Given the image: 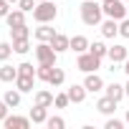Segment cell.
<instances>
[{"label":"cell","instance_id":"cell-1","mask_svg":"<svg viewBox=\"0 0 129 129\" xmlns=\"http://www.w3.org/2000/svg\"><path fill=\"white\" fill-rule=\"evenodd\" d=\"M101 15H104V8L99 3H94V0H84L81 3V20L84 25H99L101 23Z\"/></svg>","mask_w":129,"mask_h":129},{"label":"cell","instance_id":"cell-2","mask_svg":"<svg viewBox=\"0 0 129 129\" xmlns=\"http://www.w3.org/2000/svg\"><path fill=\"white\" fill-rule=\"evenodd\" d=\"M36 58H38V66H56V58H58V51L46 43V41H38L36 46Z\"/></svg>","mask_w":129,"mask_h":129},{"label":"cell","instance_id":"cell-3","mask_svg":"<svg viewBox=\"0 0 129 129\" xmlns=\"http://www.w3.org/2000/svg\"><path fill=\"white\" fill-rule=\"evenodd\" d=\"M56 15H58V8L51 0H41L33 8V20H38V23H51V20H56Z\"/></svg>","mask_w":129,"mask_h":129},{"label":"cell","instance_id":"cell-4","mask_svg":"<svg viewBox=\"0 0 129 129\" xmlns=\"http://www.w3.org/2000/svg\"><path fill=\"white\" fill-rule=\"evenodd\" d=\"M76 66H79V71H84V74H91V71H96V69L101 66V58H99V56H94L91 51H84V53H79Z\"/></svg>","mask_w":129,"mask_h":129},{"label":"cell","instance_id":"cell-5","mask_svg":"<svg viewBox=\"0 0 129 129\" xmlns=\"http://www.w3.org/2000/svg\"><path fill=\"white\" fill-rule=\"evenodd\" d=\"M101 8H104L106 18H114V20H124L126 18V5L121 0H106V3H101Z\"/></svg>","mask_w":129,"mask_h":129},{"label":"cell","instance_id":"cell-6","mask_svg":"<svg viewBox=\"0 0 129 129\" xmlns=\"http://www.w3.org/2000/svg\"><path fill=\"white\" fill-rule=\"evenodd\" d=\"M3 124H5V129H28L30 126V116H5L3 119Z\"/></svg>","mask_w":129,"mask_h":129},{"label":"cell","instance_id":"cell-7","mask_svg":"<svg viewBox=\"0 0 129 129\" xmlns=\"http://www.w3.org/2000/svg\"><path fill=\"white\" fill-rule=\"evenodd\" d=\"M84 86H86V91L96 94V91H101V89H104V81H101V76H99L96 71H91V74H86V79H84Z\"/></svg>","mask_w":129,"mask_h":129},{"label":"cell","instance_id":"cell-8","mask_svg":"<svg viewBox=\"0 0 129 129\" xmlns=\"http://www.w3.org/2000/svg\"><path fill=\"white\" fill-rule=\"evenodd\" d=\"M106 56H109L111 63H124V61L129 58V51H126V46H111Z\"/></svg>","mask_w":129,"mask_h":129},{"label":"cell","instance_id":"cell-9","mask_svg":"<svg viewBox=\"0 0 129 129\" xmlns=\"http://www.w3.org/2000/svg\"><path fill=\"white\" fill-rule=\"evenodd\" d=\"M66 94H69V99H71L74 104H81V101L86 99V94H89V91H86V86H84V84H74V86H69V91H66Z\"/></svg>","mask_w":129,"mask_h":129},{"label":"cell","instance_id":"cell-10","mask_svg":"<svg viewBox=\"0 0 129 129\" xmlns=\"http://www.w3.org/2000/svg\"><path fill=\"white\" fill-rule=\"evenodd\" d=\"M5 23H8V28H15V25H23L25 23V10H10L8 15H5Z\"/></svg>","mask_w":129,"mask_h":129},{"label":"cell","instance_id":"cell-11","mask_svg":"<svg viewBox=\"0 0 129 129\" xmlns=\"http://www.w3.org/2000/svg\"><path fill=\"white\" fill-rule=\"evenodd\" d=\"M104 91H106V96H109V99H114L116 104H119V101H121V99L126 96V91H124V86H121V84H116V81H114V84H109V86H106Z\"/></svg>","mask_w":129,"mask_h":129},{"label":"cell","instance_id":"cell-12","mask_svg":"<svg viewBox=\"0 0 129 129\" xmlns=\"http://www.w3.org/2000/svg\"><path fill=\"white\" fill-rule=\"evenodd\" d=\"M51 46H53L58 53H63V51H69V48H71V38H69V36H63V33H56L53 41H51Z\"/></svg>","mask_w":129,"mask_h":129},{"label":"cell","instance_id":"cell-13","mask_svg":"<svg viewBox=\"0 0 129 129\" xmlns=\"http://www.w3.org/2000/svg\"><path fill=\"white\" fill-rule=\"evenodd\" d=\"M53 36H56V30H53L48 23H41V28H36V41H46V43H51Z\"/></svg>","mask_w":129,"mask_h":129},{"label":"cell","instance_id":"cell-14","mask_svg":"<svg viewBox=\"0 0 129 129\" xmlns=\"http://www.w3.org/2000/svg\"><path fill=\"white\" fill-rule=\"evenodd\" d=\"M33 79H36V76H20V74H18V79H15L13 84H15V89H18L20 94H28V91H33Z\"/></svg>","mask_w":129,"mask_h":129},{"label":"cell","instance_id":"cell-15","mask_svg":"<svg viewBox=\"0 0 129 129\" xmlns=\"http://www.w3.org/2000/svg\"><path fill=\"white\" fill-rule=\"evenodd\" d=\"M96 109H99L101 114H106V116H109V114H114V111H116V101H114V99H109V96H101V99L96 101Z\"/></svg>","mask_w":129,"mask_h":129},{"label":"cell","instance_id":"cell-16","mask_svg":"<svg viewBox=\"0 0 129 129\" xmlns=\"http://www.w3.org/2000/svg\"><path fill=\"white\" fill-rule=\"evenodd\" d=\"M101 36H104V38H114V36H119V25H116L114 18H109V20L101 23Z\"/></svg>","mask_w":129,"mask_h":129},{"label":"cell","instance_id":"cell-17","mask_svg":"<svg viewBox=\"0 0 129 129\" xmlns=\"http://www.w3.org/2000/svg\"><path fill=\"white\" fill-rule=\"evenodd\" d=\"M53 99H56V96H53L51 91H46V89L36 91V104H38V106H46V109H51V106H53Z\"/></svg>","mask_w":129,"mask_h":129},{"label":"cell","instance_id":"cell-18","mask_svg":"<svg viewBox=\"0 0 129 129\" xmlns=\"http://www.w3.org/2000/svg\"><path fill=\"white\" fill-rule=\"evenodd\" d=\"M46 119H48V109L36 104V106L30 109V121H33V124H46Z\"/></svg>","mask_w":129,"mask_h":129},{"label":"cell","instance_id":"cell-19","mask_svg":"<svg viewBox=\"0 0 129 129\" xmlns=\"http://www.w3.org/2000/svg\"><path fill=\"white\" fill-rule=\"evenodd\" d=\"M89 38L86 36H74L71 38V48H74V53H84V51H89Z\"/></svg>","mask_w":129,"mask_h":129},{"label":"cell","instance_id":"cell-20","mask_svg":"<svg viewBox=\"0 0 129 129\" xmlns=\"http://www.w3.org/2000/svg\"><path fill=\"white\" fill-rule=\"evenodd\" d=\"M18 79V66H8V63H5V66H0V81H15Z\"/></svg>","mask_w":129,"mask_h":129},{"label":"cell","instance_id":"cell-21","mask_svg":"<svg viewBox=\"0 0 129 129\" xmlns=\"http://www.w3.org/2000/svg\"><path fill=\"white\" fill-rule=\"evenodd\" d=\"M63 81H66V74H63V69L53 66V71H51V79H48V84H51V86H61Z\"/></svg>","mask_w":129,"mask_h":129},{"label":"cell","instance_id":"cell-22","mask_svg":"<svg viewBox=\"0 0 129 129\" xmlns=\"http://www.w3.org/2000/svg\"><path fill=\"white\" fill-rule=\"evenodd\" d=\"M3 101H5L10 109H13V106H18V104H20V91H18V89H10V91H5Z\"/></svg>","mask_w":129,"mask_h":129},{"label":"cell","instance_id":"cell-23","mask_svg":"<svg viewBox=\"0 0 129 129\" xmlns=\"http://www.w3.org/2000/svg\"><path fill=\"white\" fill-rule=\"evenodd\" d=\"M30 36V28L23 23V25H15V28H10V38L13 41H18V38H28Z\"/></svg>","mask_w":129,"mask_h":129},{"label":"cell","instance_id":"cell-24","mask_svg":"<svg viewBox=\"0 0 129 129\" xmlns=\"http://www.w3.org/2000/svg\"><path fill=\"white\" fill-rule=\"evenodd\" d=\"M89 51H91V53H94V56H99V58H104V56H106V53H109V48H106V46H104V43H101V41H94V43H91V46H89Z\"/></svg>","mask_w":129,"mask_h":129},{"label":"cell","instance_id":"cell-25","mask_svg":"<svg viewBox=\"0 0 129 129\" xmlns=\"http://www.w3.org/2000/svg\"><path fill=\"white\" fill-rule=\"evenodd\" d=\"M13 51H15V53H28V51H30L28 38H18V41H13Z\"/></svg>","mask_w":129,"mask_h":129},{"label":"cell","instance_id":"cell-26","mask_svg":"<svg viewBox=\"0 0 129 129\" xmlns=\"http://www.w3.org/2000/svg\"><path fill=\"white\" fill-rule=\"evenodd\" d=\"M10 53H13V43L0 41V61H8V58H10Z\"/></svg>","mask_w":129,"mask_h":129},{"label":"cell","instance_id":"cell-27","mask_svg":"<svg viewBox=\"0 0 129 129\" xmlns=\"http://www.w3.org/2000/svg\"><path fill=\"white\" fill-rule=\"evenodd\" d=\"M69 104H71L69 94H56V99H53V106H56V109H66Z\"/></svg>","mask_w":129,"mask_h":129},{"label":"cell","instance_id":"cell-28","mask_svg":"<svg viewBox=\"0 0 129 129\" xmlns=\"http://www.w3.org/2000/svg\"><path fill=\"white\" fill-rule=\"evenodd\" d=\"M36 71L38 69H33V63H28V61H23L20 66H18V74L20 76H36Z\"/></svg>","mask_w":129,"mask_h":129},{"label":"cell","instance_id":"cell-29","mask_svg":"<svg viewBox=\"0 0 129 129\" xmlns=\"http://www.w3.org/2000/svg\"><path fill=\"white\" fill-rule=\"evenodd\" d=\"M46 126H48V129H63L66 121H63L61 116H48V119H46Z\"/></svg>","mask_w":129,"mask_h":129},{"label":"cell","instance_id":"cell-30","mask_svg":"<svg viewBox=\"0 0 129 129\" xmlns=\"http://www.w3.org/2000/svg\"><path fill=\"white\" fill-rule=\"evenodd\" d=\"M51 71H53V66H38V71H36V79H41V81H46V84H48V79H51Z\"/></svg>","mask_w":129,"mask_h":129},{"label":"cell","instance_id":"cell-31","mask_svg":"<svg viewBox=\"0 0 129 129\" xmlns=\"http://www.w3.org/2000/svg\"><path fill=\"white\" fill-rule=\"evenodd\" d=\"M38 3L36 0H18V8L20 10H25V13H33V8H36Z\"/></svg>","mask_w":129,"mask_h":129},{"label":"cell","instance_id":"cell-32","mask_svg":"<svg viewBox=\"0 0 129 129\" xmlns=\"http://www.w3.org/2000/svg\"><path fill=\"white\" fill-rule=\"evenodd\" d=\"M119 36H124V38H129V18H124V20L119 23Z\"/></svg>","mask_w":129,"mask_h":129},{"label":"cell","instance_id":"cell-33","mask_svg":"<svg viewBox=\"0 0 129 129\" xmlns=\"http://www.w3.org/2000/svg\"><path fill=\"white\" fill-rule=\"evenodd\" d=\"M10 13V3H8V0H0V18H5Z\"/></svg>","mask_w":129,"mask_h":129},{"label":"cell","instance_id":"cell-34","mask_svg":"<svg viewBox=\"0 0 129 129\" xmlns=\"http://www.w3.org/2000/svg\"><path fill=\"white\" fill-rule=\"evenodd\" d=\"M124 126V121H119V119H109L106 121V129H121Z\"/></svg>","mask_w":129,"mask_h":129},{"label":"cell","instance_id":"cell-35","mask_svg":"<svg viewBox=\"0 0 129 129\" xmlns=\"http://www.w3.org/2000/svg\"><path fill=\"white\" fill-rule=\"evenodd\" d=\"M8 109H10V106H8L5 101H0V121H3V119L8 116Z\"/></svg>","mask_w":129,"mask_h":129},{"label":"cell","instance_id":"cell-36","mask_svg":"<svg viewBox=\"0 0 129 129\" xmlns=\"http://www.w3.org/2000/svg\"><path fill=\"white\" fill-rule=\"evenodd\" d=\"M124 71H126V76H129V58L124 61Z\"/></svg>","mask_w":129,"mask_h":129},{"label":"cell","instance_id":"cell-37","mask_svg":"<svg viewBox=\"0 0 129 129\" xmlns=\"http://www.w3.org/2000/svg\"><path fill=\"white\" fill-rule=\"evenodd\" d=\"M124 91H126V96H129V81H126V86H124Z\"/></svg>","mask_w":129,"mask_h":129},{"label":"cell","instance_id":"cell-38","mask_svg":"<svg viewBox=\"0 0 129 129\" xmlns=\"http://www.w3.org/2000/svg\"><path fill=\"white\" fill-rule=\"evenodd\" d=\"M124 119H126V124H129V109H126V116H124Z\"/></svg>","mask_w":129,"mask_h":129},{"label":"cell","instance_id":"cell-39","mask_svg":"<svg viewBox=\"0 0 129 129\" xmlns=\"http://www.w3.org/2000/svg\"><path fill=\"white\" fill-rule=\"evenodd\" d=\"M8 3H18V0H8Z\"/></svg>","mask_w":129,"mask_h":129},{"label":"cell","instance_id":"cell-40","mask_svg":"<svg viewBox=\"0 0 129 129\" xmlns=\"http://www.w3.org/2000/svg\"><path fill=\"white\" fill-rule=\"evenodd\" d=\"M101 3H106V0H101Z\"/></svg>","mask_w":129,"mask_h":129},{"label":"cell","instance_id":"cell-41","mask_svg":"<svg viewBox=\"0 0 129 129\" xmlns=\"http://www.w3.org/2000/svg\"><path fill=\"white\" fill-rule=\"evenodd\" d=\"M36 3H41V0H36Z\"/></svg>","mask_w":129,"mask_h":129},{"label":"cell","instance_id":"cell-42","mask_svg":"<svg viewBox=\"0 0 129 129\" xmlns=\"http://www.w3.org/2000/svg\"><path fill=\"white\" fill-rule=\"evenodd\" d=\"M126 3H129V0H126Z\"/></svg>","mask_w":129,"mask_h":129}]
</instances>
